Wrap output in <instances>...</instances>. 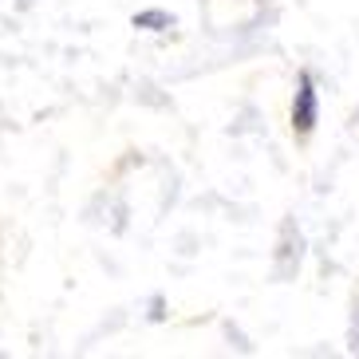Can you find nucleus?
Returning a JSON list of instances; mask_svg holds the SVG:
<instances>
[{
  "label": "nucleus",
  "mask_w": 359,
  "mask_h": 359,
  "mask_svg": "<svg viewBox=\"0 0 359 359\" xmlns=\"http://www.w3.org/2000/svg\"><path fill=\"white\" fill-rule=\"evenodd\" d=\"M316 118H320L316 79H312V72H300V79H296V99H292V130L300 138H308L316 130Z\"/></svg>",
  "instance_id": "1"
},
{
  "label": "nucleus",
  "mask_w": 359,
  "mask_h": 359,
  "mask_svg": "<svg viewBox=\"0 0 359 359\" xmlns=\"http://www.w3.org/2000/svg\"><path fill=\"white\" fill-rule=\"evenodd\" d=\"M135 28H150V32H162V28H170V16L158 8H150V12H138L135 16Z\"/></svg>",
  "instance_id": "2"
}]
</instances>
